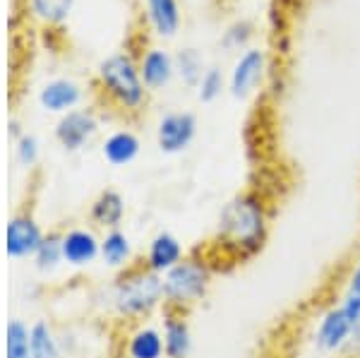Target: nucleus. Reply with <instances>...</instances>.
Returning <instances> with one entry per match:
<instances>
[{
	"mask_svg": "<svg viewBox=\"0 0 360 358\" xmlns=\"http://www.w3.org/2000/svg\"><path fill=\"white\" fill-rule=\"evenodd\" d=\"M94 132H96L94 115L86 111H70L68 115H63L60 123H58L56 137L63 147L75 152V149L84 147V142H89Z\"/></svg>",
	"mask_w": 360,
	"mask_h": 358,
	"instance_id": "0eeeda50",
	"label": "nucleus"
},
{
	"mask_svg": "<svg viewBox=\"0 0 360 358\" xmlns=\"http://www.w3.org/2000/svg\"><path fill=\"white\" fill-rule=\"evenodd\" d=\"M32 8L46 22H63L72 8V0H32Z\"/></svg>",
	"mask_w": 360,
	"mask_h": 358,
	"instance_id": "5701e85b",
	"label": "nucleus"
},
{
	"mask_svg": "<svg viewBox=\"0 0 360 358\" xmlns=\"http://www.w3.org/2000/svg\"><path fill=\"white\" fill-rule=\"evenodd\" d=\"M101 255V241L86 229H75L63 236V260L75 267L89 264Z\"/></svg>",
	"mask_w": 360,
	"mask_h": 358,
	"instance_id": "9b49d317",
	"label": "nucleus"
},
{
	"mask_svg": "<svg viewBox=\"0 0 360 358\" xmlns=\"http://www.w3.org/2000/svg\"><path fill=\"white\" fill-rule=\"evenodd\" d=\"M264 72V53L262 51H248L240 60L236 63L233 75H231V91L236 99H245L250 91L257 87Z\"/></svg>",
	"mask_w": 360,
	"mask_h": 358,
	"instance_id": "f8f14e48",
	"label": "nucleus"
},
{
	"mask_svg": "<svg viewBox=\"0 0 360 358\" xmlns=\"http://www.w3.org/2000/svg\"><path fill=\"white\" fill-rule=\"evenodd\" d=\"M127 354L130 358H164V334H159L152 327H142L127 342Z\"/></svg>",
	"mask_w": 360,
	"mask_h": 358,
	"instance_id": "2eb2a0df",
	"label": "nucleus"
},
{
	"mask_svg": "<svg viewBox=\"0 0 360 358\" xmlns=\"http://www.w3.org/2000/svg\"><path fill=\"white\" fill-rule=\"evenodd\" d=\"M29 334H32V358H60L53 334H51V330L44 322L34 325Z\"/></svg>",
	"mask_w": 360,
	"mask_h": 358,
	"instance_id": "412c9836",
	"label": "nucleus"
},
{
	"mask_svg": "<svg viewBox=\"0 0 360 358\" xmlns=\"http://www.w3.org/2000/svg\"><path fill=\"white\" fill-rule=\"evenodd\" d=\"M173 63L164 51H149L142 63V77L149 87H164L171 79Z\"/></svg>",
	"mask_w": 360,
	"mask_h": 358,
	"instance_id": "a211bd4d",
	"label": "nucleus"
},
{
	"mask_svg": "<svg viewBox=\"0 0 360 358\" xmlns=\"http://www.w3.org/2000/svg\"><path fill=\"white\" fill-rule=\"evenodd\" d=\"M197 135V120L193 113H168L159 123L156 140H159L161 152L178 154L190 147V142Z\"/></svg>",
	"mask_w": 360,
	"mask_h": 358,
	"instance_id": "423d86ee",
	"label": "nucleus"
},
{
	"mask_svg": "<svg viewBox=\"0 0 360 358\" xmlns=\"http://www.w3.org/2000/svg\"><path fill=\"white\" fill-rule=\"evenodd\" d=\"M164 301V281L159 274L144 269H132L115 284L113 305L123 317H142Z\"/></svg>",
	"mask_w": 360,
	"mask_h": 358,
	"instance_id": "7ed1b4c3",
	"label": "nucleus"
},
{
	"mask_svg": "<svg viewBox=\"0 0 360 358\" xmlns=\"http://www.w3.org/2000/svg\"><path fill=\"white\" fill-rule=\"evenodd\" d=\"M20 161L25 166H29V164H34V159H37V140L34 137H22L20 140Z\"/></svg>",
	"mask_w": 360,
	"mask_h": 358,
	"instance_id": "a878e982",
	"label": "nucleus"
},
{
	"mask_svg": "<svg viewBox=\"0 0 360 358\" xmlns=\"http://www.w3.org/2000/svg\"><path fill=\"white\" fill-rule=\"evenodd\" d=\"M164 349L166 358H190L193 351V332L185 320L183 310L168 308L164 322Z\"/></svg>",
	"mask_w": 360,
	"mask_h": 358,
	"instance_id": "9d476101",
	"label": "nucleus"
},
{
	"mask_svg": "<svg viewBox=\"0 0 360 358\" xmlns=\"http://www.w3.org/2000/svg\"><path fill=\"white\" fill-rule=\"evenodd\" d=\"M98 75H101V82L106 84L108 94L115 96L123 106L137 108L144 101V84L139 79L135 63L125 53L106 58L98 68Z\"/></svg>",
	"mask_w": 360,
	"mask_h": 358,
	"instance_id": "20e7f679",
	"label": "nucleus"
},
{
	"mask_svg": "<svg viewBox=\"0 0 360 358\" xmlns=\"http://www.w3.org/2000/svg\"><path fill=\"white\" fill-rule=\"evenodd\" d=\"M149 17L161 37H173L180 25V13L176 0H149Z\"/></svg>",
	"mask_w": 360,
	"mask_h": 358,
	"instance_id": "f3484780",
	"label": "nucleus"
},
{
	"mask_svg": "<svg viewBox=\"0 0 360 358\" xmlns=\"http://www.w3.org/2000/svg\"><path fill=\"white\" fill-rule=\"evenodd\" d=\"M101 257L106 260V264L111 267H123L130 260V241L123 231L111 229L101 241Z\"/></svg>",
	"mask_w": 360,
	"mask_h": 358,
	"instance_id": "6ab92c4d",
	"label": "nucleus"
},
{
	"mask_svg": "<svg viewBox=\"0 0 360 358\" xmlns=\"http://www.w3.org/2000/svg\"><path fill=\"white\" fill-rule=\"evenodd\" d=\"M269 238V215L262 198L240 193L221 210L217 226V248L231 264L248 262L257 255Z\"/></svg>",
	"mask_w": 360,
	"mask_h": 358,
	"instance_id": "f257e3e1",
	"label": "nucleus"
},
{
	"mask_svg": "<svg viewBox=\"0 0 360 358\" xmlns=\"http://www.w3.org/2000/svg\"><path fill=\"white\" fill-rule=\"evenodd\" d=\"M139 154V140L132 132H115L103 144V157L111 161L113 166H125L130 164Z\"/></svg>",
	"mask_w": 360,
	"mask_h": 358,
	"instance_id": "dca6fc26",
	"label": "nucleus"
},
{
	"mask_svg": "<svg viewBox=\"0 0 360 358\" xmlns=\"http://www.w3.org/2000/svg\"><path fill=\"white\" fill-rule=\"evenodd\" d=\"M123 217H125V202L115 190L101 193L94 200V205H91V222H94L96 226H103L108 231L118 229V224L123 222Z\"/></svg>",
	"mask_w": 360,
	"mask_h": 358,
	"instance_id": "ddd939ff",
	"label": "nucleus"
},
{
	"mask_svg": "<svg viewBox=\"0 0 360 358\" xmlns=\"http://www.w3.org/2000/svg\"><path fill=\"white\" fill-rule=\"evenodd\" d=\"M34 257H37V262L41 269L56 267V264L63 260V236H58V234L46 236L41 241V245H39V250L34 252Z\"/></svg>",
	"mask_w": 360,
	"mask_h": 358,
	"instance_id": "4be33fe9",
	"label": "nucleus"
},
{
	"mask_svg": "<svg viewBox=\"0 0 360 358\" xmlns=\"http://www.w3.org/2000/svg\"><path fill=\"white\" fill-rule=\"evenodd\" d=\"M351 334H353V325L348 320L344 305H332L327 313L322 315L315 332V344L319 351L324 354H336V351L346 349L348 342H351Z\"/></svg>",
	"mask_w": 360,
	"mask_h": 358,
	"instance_id": "39448f33",
	"label": "nucleus"
},
{
	"mask_svg": "<svg viewBox=\"0 0 360 358\" xmlns=\"http://www.w3.org/2000/svg\"><path fill=\"white\" fill-rule=\"evenodd\" d=\"M348 291H351V293H360V260H358L356 267H353L351 276H348Z\"/></svg>",
	"mask_w": 360,
	"mask_h": 358,
	"instance_id": "cd10ccee",
	"label": "nucleus"
},
{
	"mask_svg": "<svg viewBox=\"0 0 360 358\" xmlns=\"http://www.w3.org/2000/svg\"><path fill=\"white\" fill-rule=\"evenodd\" d=\"M224 89V75L221 70H217V68H212V70H207L205 75H202L200 79V99L209 103L214 101L219 94H221Z\"/></svg>",
	"mask_w": 360,
	"mask_h": 358,
	"instance_id": "393cba45",
	"label": "nucleus"
},
{
	"mask_svg": "<svg viewBox=\"0 0 360 358\" xmlns=\"http://www.w3.org/2000/svg\"><path fill=\"white\" fill-rule=\"evenodd\" d=\"M248 25H238V27H233L229 32V37H226V44L229 46H233V44H243L245 41V39L250 37V32H248Z\"/></svg>",
	"mask_w": 360,
	"mask_h": 358,
	"instance_id": "bb28decb",
	"label": "nucleus"
},
{
	"mask_svg": "<svg viewBox=\"0 0 360 358\" xmlns=\"http://www.w3.org/2000/svg\"><path fill=\"white\" fill-rule=\"evenodd\" d=\"M8 358H32V334L20 320L8 325Z\"/></svg>",
	"mask_w": 360,
	"mask_h": 358,
	"instance_id": "aec40b11",
	"label": "nucleus"
},
{
	"mask_svg": "<svg viewBox=\"0 0 360 358\" xmlns=\"http://www.w3.org/2000/svg\"><path fill=\"white\" fill-rule=\"evenodd\" d=\"M44 236L39 231L37 224L29 217H15L8 224V234H5V243H8V255L13 257H25L34 255L41 245Z\"/></svg>",
	"mask_w": 360,
	"mask_h": 358,
	"instance_id": "1a4fd4ad",
	"label": "nucleus"
},
{
	"mask_svg": "<svg viewBox=\"0 0 360 358\" xmlns=\"http://www.w3.org/2000/svg\"><path fill=\"white\" fill-rule=\"evenodd\" d=\"M183 243L176 238L173 234H159L152 238V243H149V250H147V262H144V267L149 269V272L154 274H166L171 272L173 267L183 260Z\"/></svg>",
	"mask_w": 360,
	"mask_h": 358,
	"instance_id": "6e6552de",
	"label": "nucleus"
},
{
	"mask_svg": "<svg viewBox=\"0 0 360 358\" xmlns=\"http://www.w3.org/2000/svg\"><path fill=\"white\" fill-rule=\"evenodd\" d=\"M178 70L183 75V79L188 84H197L202 79V60L197 56V51L188 49L178 56Z\"/></svg>",
	"mask_w": 360,
	"mask_h": 358,
	"instance_id": "b1692460",
	"label": "nucleus"
},
{
	"mask_svg": "<svg viewBox=\"0 0 360 358\" xmlns=\"http://www.w3.org/2000/svg\"><path fill=\"white\" fill-rule=\"evenodd\" d=\"M79 101V87L68 79H58L44 87L41 91V103L49 111H68Z\"/></svg>",
	"mask_w": 360,
	"mask_h": 358,
	"instance_id": "4468645a",
	"label": "nucleus"
},
{
	"mask_svg": "<svg viewBox=\"0 0 360 358\" xmlns=\"http://www.w3.org/2000/svg\"><path fill=\"white\" fill-rule=\"evenodd\" d=\"M212 264L202 257H183L164 274V301L168 308L185 310L200 303L212 284Z\"/></svg>",
	"mask_w": 360,
	"mask_h": 358,
	"instance_id": "f03ea898",
	"label": "nucleus"
}]
</instances>
